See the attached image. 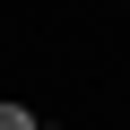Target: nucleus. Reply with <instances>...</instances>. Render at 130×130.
Listing matches in <instances>:
<instances>
[{
    "label": "nucleus",
    "mask_w": 130,
    "mask_h": 130,
    "mask_svg": "<svg viewBox=\"0 0 130 130\" xmlns=\"http://www.w3.org/2000/svg\"><path fill=\"white\" fill-rule=\"evenodd\" d=\"M35 121H43L35 104H18V95H0V130H35Z\"/></svg>",
    "instance_id": "1"
},
{
    "label": "nucleus",
    "mask_w": 130,
    "mask_h": 130,
    "mask_svg": "<svg viewBox=\"0 0 130 130\" xmlns=\"http://www.w3.org/2000/svg\"><path fill=\"white\" fill-rule=\"evenodd\" d=\"M35 130H61V121H35Z\"/></svg>",
    "instance_id": "2"
}]
</instances>
